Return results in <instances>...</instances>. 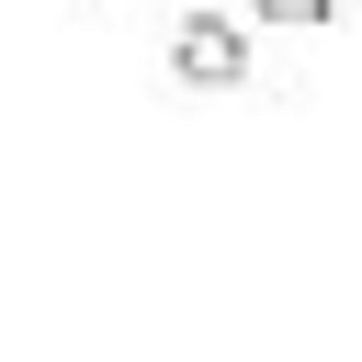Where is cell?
Listing matches in <instances>:
<instances>
[{
	"mask_svg": "<svg viewBox=\"0 0 362 362\" xmlns=\"http://www.w3.org/2000/svg\"><path fill=\"white\" fill-rule=\"evenodd\" d=\"M170 57H181V68H192V79H204V90H215V79H238V68H249V57H238V34H226V23H181V45H170Z\"/></svg>",
	"mask_w": 362,
	"mask_h": 362,
	"instance_id": "1",
	"label": "cell"
},
{
	"mask_svg": "<svg viewBox=\"0 0 362 362\" xmlns=\"http://www.w3.org/2000/svg\"><path fill=\"white\" fill-rule=\"evenodd\" d=\"M249 11H260V23H328L339 0H249Z\"/></svg>",
	"mask_w": 362,
	"mask_h": 362,
	"instance_id": "2",
	"label": "cell"
}]
</instances>
